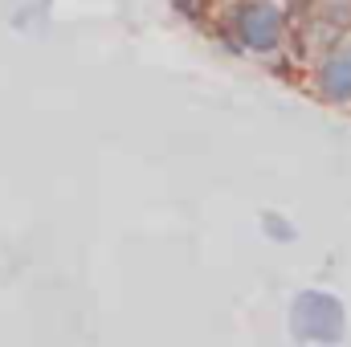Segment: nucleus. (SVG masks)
<instances>
[{"instance_id":"f257e3e1","label":"nucleus","mask_w":351,"mask_h":347,"mask_svg":"<svg viewBox=\"0 0 351 347\" xmlns=\"http://www.w3.org/2000/svg\"><path fill=\"white\" fill-rule=\"evenodd\" d=\"M290 339L294 344H343L348 339V307L327 290H298L290 298Z\"/></svg>"},{"instance_id":"f03ea898","label":"nucleus","mask_w":351,"mask_h":347,"mask_svg":"<svg viewBox=\"0 0 351 347\" xmlns=\"http://www.w3.org/2000/svg\"><path fill=\"white\" fill-rule=\"evenodd\" d=\"M229 29L233 37L241 41V49H258L269 53L282 45L286 37V12L269 0H241L233 12H229Z\"/></svg>"},{"instance_id":"7ed1b4c3","label":"nucleus","mask_w":351,"mask_h":347,"mask_svg":"<svg viewBox=\"0 0 351 347\" xmlns=\"http://www.w3.org/2000/svg\"><path fill=\"white\" fill-rule=\"evenodd\" d=\"M319 94L327 102H351V41L335 45L319 66Z\"/></svg>"},{"instance_id":"20e7f679","label":"nucleus","mask_w":351,"mask_h":347,"mask_svg":"<svg viewBox=\"0 0 351 347\" xmlns=\"http://www.w3.org/2000/svg\"><path fill=\"white\" fill-rule=\"evenodd\" d=\"M262 233L269 241H278V246H290V241H298V229H294V221L290 217H282V213H262Z\"/></svg>"},{"instance_id":"39448f33","label":"nucleus","mask_w":351,"mask_h":347,"mask_svg":"<svg viewBox=\"0 0 351 347\" xmlns=\"http://www.w3.org/2000/svg\"><path fill=\"white\" fill-rule=\"evenodd\" d=\"M204 4H208V0H172V8L184 16V21H192V25L204 21Z\"/></svg>"},{"instance_id":"423d86ee","label":"nucleus","mask_w":351,"mask_h":347,"mask_svg":"<svg viewBox=\"0 0 351 347\" xmlns=\"http://www.w3.org/2000/svg\"><path fill=\"white\" fill-rule=\"evenodd\" d=\"M315 4H319V0H290V8H294V12H311Z\"/></svg>"}]
</instances>
